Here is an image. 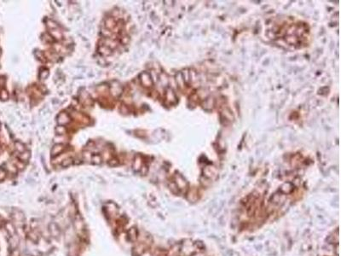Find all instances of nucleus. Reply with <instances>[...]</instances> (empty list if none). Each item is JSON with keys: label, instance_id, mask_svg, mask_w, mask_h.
Segmentation results:
<instances>
[{"label": "nucleus", "instance_id": "1", "mask_svg": "<svg viewBox=\"0 0 341 256\" xmlns=\"http://www.w3.org/2000/svg\"><path fill=\"white\" fill-rule=\"evenodd\" d=\"M63 150V145L62 144H57L56 146H54L52 149V154L55 155V154H58L60 152H62Z\"/></svg>", "mask_w": 341, "mask_h": 256}, {"label": "nucleus", "instance_id": "2", "mask_svg": "<svg viewBox=\"0 0 341 256\" xmlns=\"http://www.w3.org/2000/svg\"><path fill=\"white\" fill-rule=\"evenodd\" d=\"M101 158L99 154H95L92 156V162H94L95 164H100L101 163Z\"/></svg>", "mask_w": 341, "mask_h": 256}, {"label": "nucleus", "instance_id": "3", "mask_svg": "<svg viewBox=\"0 0 341 256\" xmlns=\"http://www.w3.org/2000/svg\"><path fill=\"white\" fill-rule=\"evenodd\" d=\"M72 163H73V159L72 158H67V159H65L63 162V167H68Z\"/></svg>", "mask_w": 341, "mask_h": 256}]
</instances>
